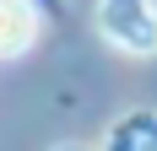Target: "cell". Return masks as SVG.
<instances>
[{
	"label": "cell",
	"instance_id": "obj_2",
	"mask_svg": "<svg viewBox=\"0 0 157 151\" xmlns=\"http://www.w3.org/2000/svg\"><path fill=\"white\" fill-rule=\"evenodd\" d=\"M33 43H38L33 0H0V60H22Z\"/></svg>",
	"mask_w": 157,
	"mask_h": 151
},
{
	"label": "cell",
	"instance_id": "obj_3",
	"mask_svg": "<svg viewBox=\"0 0 157 151\" xmlns=\"http://www.w3.org/2000/svg\"><path fill=\"white\" fill-rule=\"evenodd\" d=\"M54 151H92V146H76V140H65V146H54Z\"/></svg>",
	"mask_w": 157,
	"mask_h": 151
},
{
	"label": "cell",
	"instance_id": "obj_1",
	"mask_svg": "<svg viewBox=\"0 0 157 151\" xmlns=\"http://www.w3.org/2000/svg\"><path fill=\"white\" fill-rule=\"evenodd\" d=\"M98 32L125 54H157V0H98Z\"/></svg>",
	"mask_w": 157,
	"mask_h": 151
}]
</instances>
